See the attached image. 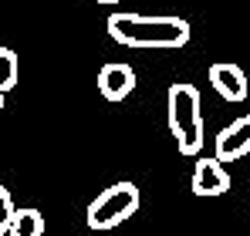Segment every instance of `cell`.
Returning <instances> with one entry per match:
<instances>
[{"instance_id": "cell-2", "label": "cell", "mask_w": 250, "mask_h": 236, "mask_svg": "<svg viewBox=\"0 0 250 236\" xmlns=\"http://www.w3.org/2000/svg\"><path fill=\"white\" fill-rule=\"evenodd\" d=\"M166 115L169 132L179 145L183 156H196L203 149V108H200V91L193 84H172L166 95Z\"/></svg>"}, {"instance_id": "cell-11", "label": "cell", "mask_w": 250, "mask_h": 236, "mask_svg": "<svg viewBox=\"0 0 250 236\" xmlns=\"http://www.w3.org/2000/svg\"><path fill=\"white\" fill-rule=\"evenodd\" d=\"M95 3H108V7H115V3H119V0H95Z\"/></svg>"}, {"instance_id": "cell-8", "label": "cell", "mask_w": 250, "mask_h": 236, "mask_svg": "<svg viewBox=\"0 0 250 236\" xmlns=\"http://www.w3.org/2000/svg\"><path fill=\"white\" fill-rule=\"evenodd\" d=\"M7 236H44L41 209H34V206L14 209V216H10V223H7Z\"/></svg>"}, {"instance_id": "cell-10", "label": "cell", "mask_w": 250, "mask_h": 236, "mask_svg": "<svg viewBox=\"0 0 250 236\" xmlns=\"http://www.w3.org/2000/svg\"><path fill=\"white\" fill-rule=\"evenodd\" d=\"M10 216H14V196L0 186V236L7 233V223H10Z\"/></svg>"}, {"instance_id": "cell-7", "label": "cell", "mask_w": 250, "mask_h": 236, "mask_svg": "<svg viewBox=\"0 0 250 236\" xmlns=\"http://www.w3.org/2000/svg\"><path fill=\"white\" fill-rule=\"evenodd\" d=\"M135 88V71L122 64V61H108L102 71H98V91L105 101H125Z\"/></svg>"}, {"instance_id": "cell-1", "label": "cell", "mask_w": 250, "mask_h": 236, "mask_svg": "<svg viewBox=\"0 0 250 236\" xmlns=\"http://www.w3.org/2000/svg\"><path fill=\"white\" fill-rule=\"evenodd\" d=\"M108 34L122 47H186L189 44V24L183 17H142V14H112Z\"/></svg>"}, {"instance_id": "cell-5", "label": "cell", "mask_w": 250, "mask_h": 236, "mask_svg": "<svg viewBox=\"0 0 250 236\" xmlns=\"http://www.w3.org/2000/svg\"><path fill=\"white\" fill-rule=\"evenodd\" d=\"M209 84L223 101H244L247 98V75L233 61H216L209 64Z\"/></svg>"}, {"instance_id": "cell-12", "label": "cell", "mask_w": 250, "mask_h": 236, "mask_svg": "<svg viewBox=\"0 0 250 236\" xmlns=\"http://www.w3.org/2000/svg\"><path fill=\"white\" fill-rule=\"evenodd\" d=\"M247 213H250V196H247Z\"/></svg>"}, {"instance_id": "cell-3", "label": "cell", "mask_w": 250, "mask_h": 236, "mask_svg": "<svg viewBox=\"0 0 250 236\" xmlns=\"http://www.w3.org/2000/svg\"><path fill=\"white\" fill-rule=\"evenodd\" d=\"M139 213V186L135 182H112L108 189H102L91 199L84 223L91 230H115L125 219H132Z\"/></svg>"}, {"instance_id": "cell-9", "label": "cell", "mask_w": 250, "mask_h": 236, "mask_svg": "<svg viewBox=\"0 0 250 236\" xmlns=\"http://www.w3.org/2000/svg\"><path fill=\"white\" fill-rule=\"evenodd\" d=\"M17 84V54L0 44V95H7Z\"/></svg>"}, {"instance_id": "cell-4", "label": "cell", "mask_w": 250, "mask_h": 236, "mask_svg": "<svg viewBox=\"0 0 250 236\" xmlns=\"http://www.w3.org/2000/svg\"><path fill=\"white\" fill-rule=\"evenodd\" d=\"M250 152V115H240L233 118L227 128H220V135H216V162H237V158H244Z\"/></svg>"}, {"instance_id": "cell-13", "label": "cell", "mask_w": 250, "mask_h": 236, "mask_svg": "<svg viewBox=\"0 0 250 236\" xmlns=\"http://www.w3.org/2000/svg\"><path fill=\"white\" fill-rule=\"evenodd\" d=\"M0 105H3V95H0Z\"/></svg>"}, {"instance_id": "cell-6", "label": "cell", "mask_w": 250, "mask_h": 236, "mask_svg": "<svg viewBox=\"0 0 250 236\" xmlns=\"http://www.w3.org/2000/svg\"><path fill=\"white\" fill-rule=\"evenodd\" d=\"M230 189V172L223 169V162H216L213 156L196 158L193 165V193L196 196H223Z\"/></svg>"}]
</instances>
